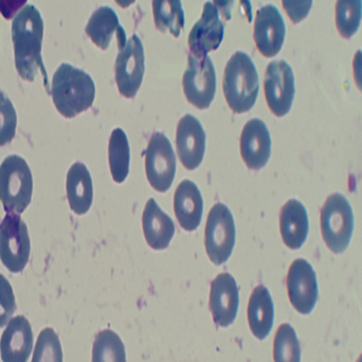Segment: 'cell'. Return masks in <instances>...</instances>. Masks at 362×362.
<instances>
[{
    "label": "cell",
    "instance_id": "d6a6232c",
    "mask_svg": "<svg viewBox=\"0 0 362 362\" xmlns=\"http://www.w3.org/2000/svg\"><path fill=\"white\" fill-rule=\"evenodd\" d=\"M311 5H313V1H305V3L283 1V6L293 23H299L300 21H303L305 15L308 14Z\"/></svg>",
    "mask_w": 362,
    "mask_h": 362
},
{
    "label": "cell",
    "instance_id": "3957f363",
    "mask_svg": "<svg viewBox=\"0 0 362 362\" xmlns=\"http://www.w3.org/2000/svg\"><path fill=\"white\" fill-rule=\"evenodd\" d=\"M259 77L255 62L246 52L237 51L226 62L223 93L226 103L235 113L248 112L257 100Z\"/></svg>",
    "mask_w": 362,
    "mask_h": 362
},
{
    "label": "cell",
    "instance_id": "ac0fdd59",
    "mask_svg": "<svg viewBox=\"0 0 362 362\" xmlns=\"http://www.w3.org/2000/svg\"><path fill=\"white\" fill-rule=\"evenodd\" d=\"M33 349L31 324L24 316L11 318L0 339L3 362H28Z\"/></svg>",
    "mask_w": 362,
    "mask_h": 362
},
{
    "label": "cell",
    "instance_id": "1f68e13d",
    "mask_svg": "<svg viewBox=\"0 0 362 362\" xmlns=\"http://www.w3.org/2000/svg\"><path fill=\"white\" fill-rule=\"evenodd\" d=\"M16 310V300L9 281L0 274V328L6 326Z\"/></svg>",
    "mask_w": 362,
    "mask_h": 362
},
{
    "label": "cell",
    "instance_id": "5bb4252c",
    "mask_svg": "<svg viewBox=\"0 0 362 362\" xmlns=\"http://www.w3.org/2000/svg\"><path fill=\"white\" fill-rule=\"evenodd\" d=\"M224 35V24L220 18L218 6L213 1L204 4L201 18L192 26L188 35V47L196 57L207 56L220 47Z\"/></svg>",
    "mask_w": 362,
    "mask_h": 362
},
{
    "label": "cell",
    "instance_id": "7402d4cb",
    "mask_svg": "<svg viewBox=\"0 0 362 362\" xmlns=\"http://www.w3.org/2000/svg\"><path fill=\"white\" fill-rule=\"evenodd\" d=\"M280 231L283 243L288 248H301L308 237V213L298 199H290L281 209Z\"/></svg>",
    "mask_w": 362,
    "mask_h": 362
},
{
    "label": "cell",
    "instance_id": "d4e9b609",
    "mask_svg": "<svg viewBox=\"0 0 362 362\" xmlns=\"http://www.w3.org/2000/svg\"><path fill=\"white\" fill-rule=\"evenodd\" d=\"M109 165L117 184H122L129 173L130 147L127 135L122 128H116L109 139Z\"/></svg>",
    "mask_w": 362,
    "mask_h": 362
},
{
    "label": "cell",
    "instance_id": "4316f807",
    "mask_svg": "<svg viewBox=\"0 0 362 362\" xmlns=\"http://www.w3.org/2000/svg\"><path fill=\"white\" fill-rule=\"evenodd\" d=\"M92 362H127L124 345L118 334L111 329H103L96 334Z\"/></svg>",
    "mask_w": 362,
    "mask_h": 362
},
{
    "label": "cell",
    "instance_id": "484cf974",
    "mask_svg": "<svg viewBox=\"0 0 362 362\" xmlns=\"http://www.w3.org/2000/svg\"><path fill=\"white\" fill-rule=\"evenodd\" d=\"M154 23L162 33L169 31L178 37L185 26V13L179 0H154L152 3Z\"/></svg>",
    "mask_w": 362,
    "mask_h": 362
},
{
    "label": "cell",
    "instance_id": "5b68a950",
    "mask_svg": "<svg viewBox=\"0 0 362 362\" xmlns=\"http://www.w3.org/2000/svg\"><path fill=\"white\" fill-rule=\"evenodd\" d=\"M354 226V212L346 197L339 192L328 196L320 211V229L331 252L342 254L346 250Z\"/></svg>",
    "mask_w": 362,
    "mask_h": 362
},
{
    "label": "cell",
    "instance_id": "603a6c76",
    "mask_svg": "<svg viewBox=\"0 0 362 362\" xmlns=\"http://www.w3.org/2000/svg\"><path fill=\"white\" fill-rule=\"evenodd\" d=\"M66 192L71 211L77 215L86 214L93 202V182L88 167L82 162L74 163L68 171Z\"/></svg>",
    "mask_w": 362,
    "mask_h": 362
},
{
    "label": "cell",
    "instance_id": "6da1fadb",
    "mask_svg": "<svg viewBox=\"0 0 362 362\" xmlns=\"http://www.w3.org/2000/svg\"><path fill=\"white\" fill-rule=\"evenodd\" d=\"M43 30L42 16L39 9L32 4L23 6L11 23V39L14 43L17 73L23 79L33 82L37 71H42L45 88L49 90L47 71L41 54Z\"/></svg>",
    "mask_w": 362,
    "mask_h": 362
},
{
    "label": "cell",
    "instance_id": "e0dca14e",
    "mask_svg": "<svg viewBox=\"0 0 362 362\" xmlns=\"http://www.w3.org/2000/svg\"><path fill=\"white\" fill-rule=\"evenodd\" d=\"M272 139L263 120L250 119L243 126L240 136V153L243 162L252 170L265 167L271 156Z\"/></svg>",
    "mask_w": 362,
    "mask_h": 362
},
{
    "label": "cell",
    "instance_id": "8992f818",
    "mask_svg": "<svg viewBox=\"0 0 362 362\" xmlns=\"http://www.w3.org/2000/svg\"><path fill=\"white\" fill-rule=\"evenodd\" d=\"M31 240L20 215L7 213L0 223V260L11 273H21L28 265Z\"/></svg>",
    "mask_w": 362,
    "mask_h": 362
},
{
    "label": "cell",
    "instance_id": "277c9868",
    "mask_svg": "<svg viewBox=\"0 0 362 362\" xmlns=\"http://www.w3.org/2000/svg\"><path fill=\"white\" fill-rule=\"evenodd\" d=\"M33 177L28 162L20 156H7L0 165V202L7 213L18 214L30 205Z\"/></svg>",
    "mask_w": 362,
    "mask_h": 362
},
{
    "label": "cell",
    "instance_id": "9a60e30c",
    "mask_svg": "<svg viewBox=\"0 0 362 362\" xmlns=\"http://www.w3.org/2000/svg\"><path fill=\"white\" fill-rule=\"evenodd\" d=\"M175 145L180 162L187 170L201 165L206 150V134L199 120L190 113L179 120Z\"/></svg>",
    "mask_w": 362,
    "mask_h": 362
},
{
    "label": "cell",
    "instance_id": "ffe728a7",
    "mask_svg": "<svg viewBox=\"0 0 362 362\" xmlns=\"http://www.w3.org/2000/svg\"><path fill=\"white\" fill-rule=\"evenodd\" d=\"M143 232L147 245L154 250H163L169 247L175 235L173 218L160 209L154 198H150L143 212Z\"/></svg>",
    "mask_w": 362,
    "mask_h": 362
},
{
    "label": "cell",
    "instance_id": "f1b7e54d",
    "mask_svg": "<svg viewBox=\"0 0 362 362\" xmlns=\"http://www.w3.org/2000/svg\"><path fill=\"white\" fill-rule=\"evenodd\" d=\"M274 362H300L301 351L294 328L282 324L277 328L273 349Z\"/></svg>",
    "mask_w": 362,
    "mask_h": 362
},
{
    "label": "cell",
    "instance_id": "d6986e66",
    "mask_svg": "<svg viewBox=\"0 0 362 362\" xmlns=\"http://www.w3.org/2000/svg\"><path fill=\"white\" fill-rule=\"evenodd\" d=\"M175 218L182 229L195 231L201 224L204 202L197 185L189 179L181 181L173 198Z\"/></svg>",
    "mask_w": 362,
    "mask_h": 362
},
{
    "label": "cell",
    "instance_id": "9c48e42d",
    "mask_svg": "<svg viewBox=\"0 0 362 362\" xmlns=\"http://www.w3.org/2000/svg\"><path fill=\"white\" fill-rule=\"evenodd\" d=\"M182 88L186 99L194 107L204 110L211 105L216 92V73L209 56H188Z\"/></svg>",
    "mask_w": 362,
    "mask_h": 362
},
{
    "label": "cell",
    "instance_id": "ba28073f",
    "mask_svg": "<svg viewBox=\"0 0 362 362\" xmlns=\"http://www.w3.org/2000/svg\"><path fill=\"white\" fill-rule=\"evenodd\" d=\"M177 160L171 141L165 134H153L145 153V171L153 189L165 192L173 186Z\"/></svg>",
    "mask_w": 362,
    "mask_h": 362
},
{
    "label": "cell",
    "instance_id": "44dd1931",
    "mask_svg": "<svg viewBox=\"0 0 362 362\" xmlns=\"http://www.w3.org/2000/svg\"><path fill=\"white\" fill-rule=\"evenodd\" d=\"M90 41L102 50H107L110 45L113 34L118 35L119 50L127 42L126 33L119 23L118 15L109 6H101L94 11L85 28Z\"/></svg>",
    "mask_w": 362,
    "mask_h": 362
},
{
    "label": "cell",
    "instance_id": "2e32d148",
    "mask_svg": "<svg viewBox=\"0 0 362 362\" xmlns=\"http://www.w3.org/2000/svg\"><path fill=\"white\" fill-rule=\"evenodd\" d=\"M209 309L216 325L228 327L235 322L239 309V288L229 273H221L213 280Z\"/></svg>",
    "mask_w": 362,
    "mask_h": 362
},
{
    "label": "cell",
    "instance_id": "83f0119b",
    "mask_svg": "<svg viewBox=\"0 0 362 362\" xmlns=\"http://www.w3.org/2000/svg\"><path fill=\"white\" fill-rule=\"evenodd\" d=\"M361 16V0H339L335 5L337 28L345 39L354 37L359 30Z\"/></svg>",
    "mask_w": 362,
    "mask_h": 362
},
{
    "label": "cell",
    "instance_id": "8fae6325",
    "mask_svg": "<svg viewBox=\"0 0 362 362\" xmlns=\"http://www.w3.org/2000/svg\"><path fill=\"white\" fill-rule=\"evenodd\" d=\"M266 102L276 117L286 116L296 95L294 74L286 60H274L266 68L264 79Z\"/></svg>",
    "mask_w": 362,
    "mask_h": 362
},
{
    "label": "cell",
    "instance_id": "30bf717a",
    "mask_svg": "<svg viewBox=\"0 0 362 362\" xmlns=\"http://www.w3.org/2000/svg\"><path fill=\"white\" fill-rule=\"evenodd\" d=\"M115 73L119 93L133 99L141 88L145 73L144 47L137 34L127 40L124 48L119 51Z\"/></svg>",
    "mask_w": 362,
    "mask_h": 362
},
{
    "label": "cell",
    "instance_id": "4fadbf2b",
    "mask_svg": "<svg viewBox=\"0 0 362 362\" xmlns=\"http://www.w3.org/2000/svg\"><path fill=\"white\" fill-rule=\"evenodd\" d=\"M254 40L258 51L266 58L276 56L286 40V23L276 6L260 7L256 14Z\"/></svg>",
    "mask_w": 362,
    "mask_h": 362
},
{
    "label": "cell",
    "instance_id": "7c38bea8",
    "mask_svg": "<svg viewBox=\"0 0 362 362\" xmlns=\"http://www.w3.org/2000/svg\"><path fill=\"white\" fill-rule=\"evenodd\" d=\"M288 299L299 314H310L318 297L317 277L313 266L303 259L293 260L286 276Z\"/></svg>",
    "mask_w": 362,
    "mask_h": 362
},
{
    "label": "cell",
    "instance_id": "52a82bcc",
    "mask_svg": "<svg viewBox=\"0 0 362 362\" xmlns=\"http://www.w3.org/2000/svg\"><path fill=\"white\" fill-rule=\"evenodd\" d=\"M235 243V224L229 207L215 204L209 211L205 226V248L215 265L229 259Z\"/></svg>",
    "mask_w": 362,
    "mask_h": 362
},
{
    "label": "cell",
    "instance_id": "7a4b0ae2",
    "mask_svg": "<svg viewBox=\"0 0 362 362\" xmlns=\"http://www.w3.org/2000/svg\"><path fill=\"white\" fill-rule=\"evenodd\" d=\"M50 94L58 112L75 118L90 109L95 99V84L86 71L62 62L54 71Z\"/></svg>",
    "mask_w": 362,
    "mask_h": 362
},
{
    "label": "cell",
    "instance_id": "4dcf8cb0",
    "mask_svg": "<svg viewBox=\"0 0 362 362\" xmlns=\"http://www.w3.org/2000/svg\"><path fill=\"white\" fill-rule=\"evenodd\" d=\"M16 127L17 115L14 105L0 88V147L14 139Z\"/></svg>",
    "mask_w": 362,
    "mask_h": 362
},
{
    "label": "cell",
    "instance_id": "f546056e",
    "mask_svg": "<svg viewBox=\"0 0 362 362\" xmlns=\"http://www.w3.org/2000/svg\"><path fill=\"white\" fill-rule=\"evenodd\" d=\"M32 362H64L59 337L52 328H45L39 334Z\"/></svg>",
    "mask_w": 362,
    "mask_h": 362
},
{
    "label": "cell",
    "instance_id": "cb8c5ba5",
    "mask_svg": "<svg viewBox=\"0 0 362 362\" xmlns=\"http://www.w3.org/2000/svg\"><path fill=\"white\" fill-rule=\"evenodd\" d=\"M248 322L250 331L258 339H266L271 333L274 322V305L265 286H257L250 296Z\"/></svg>",
    "mask_w": 362,
    "mask_h": 362
}]
</instances>
